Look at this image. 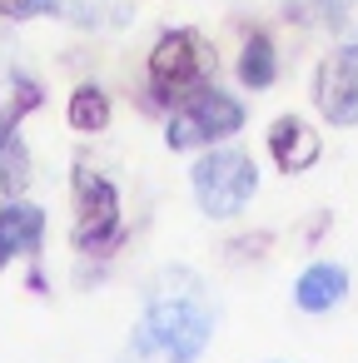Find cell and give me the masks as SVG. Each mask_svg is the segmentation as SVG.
<instances>
[{
  "instance_id": "5bb4252c",
  "label": "cell",
  "mask_w": 358,
  "mask_h": 363,
  "mask_svg": "<svg viewBox=\"0 0 358 363\" xmlns=\"http://www.w3.org/2000/svg\"><path fill=\"white\" fill-rule=\"evenodd\" d=\"M70 130H80V135H100L105 125H110V95L100 90V85H80L75 95H70Z\"/></svg>"
},
{
  "instance_id": "5b68a950",
  "label": "cell",
  "mask_w": 358,
  "mask_h": 363,
  "mask_svg": "<svg viewBox=\"0 0 358 363\" xmlns=\"http://www.w3.org/2000/svg\"><path fill=\"white\" fill-rule=\"evenodd\" d=\"M70 204H75V229H70V244L80 254H100L120 239V189L95 174L85 160L75 164V179H70Z\"/></svg>"
},
{
  "instance_id": "7c38bea8",
  "label": "cell",
  "mask_w": 358,
  "mask_h": 363,
  "mask_svg": "<svg viewBox=\"0 0 358 363\" xmlns=\"http://www.w3.org/2000/svg\"><path fill=\"white\" fill-rule=\"evenodd\" d=\"M284 16L308 30H338L358 21V0H279Z\"/></svg>"
},
{
  "instance_id": "52a82bcc",
  "label": "cell",
  "mask_w": 358,
  "mask_h": 363,
  "mask_svg": "<svg viewBox=\"0 0 358 363\" xmlns=\"http://www.w3.org/2000/svg\"><path fill=\"white\" fill-rule=\"evenodd\" d=\"M40 85L30 75H11V100L0 105V194L21 199L30 184V150L21 140V120L30 110H40Z\"/></svg>"
},
{
  "instance_id": "8992f818",
  "label": "cell",
  "mask_w": 358,
  "mask_h": 363,
  "mask_svg": "<svg viewBox=\"0 0 358 363\" xmlns=\"http://www.w3.org/2000/svg\"><path fill=\"white\" fill-rule=\"evenodd\" d=\"M0 16L6 21H65L75 30L90 35H120L135 21L130 0H0Z\"/></svg>"
},
{
  "instance_id": "9c48e42d",
  "label": "cell",
  "mask_w": 358,
  "mask_h": 363,
  "mask_svg": "<svg viewBox=\"0 0 358 363\" xmlns=\"http://www.w3.org/2000/svg\"><path fill=\"white\" fill-rule=\"evenodd\" d=\"M318 155H323V140L303 115H279L269 125V160L279 174H303L318 164Z\"/></svg>"
},
{
  "instance_id": "6da1fadb",
  "label": "cell",
  "mask_w": 358,
  "mask_h": 363,
  "mask_svg": "<svg viewBox=\"0 0 358 363\" xmlns=\"http://www.w3.org/2000/svg\"><path fill=\"white\" fill-rule=\"evenodd\" d=\"M145 318L135 323L115 363H194L214 333V308L194 269H160L145 289Z\"/></svg>"
},
{
  "instance_id": "7a4b0ae2",
  "label": "cell",
  "mask_w": 358,
  "mask_h": 363,
  "mask_svg": "<svg viewBox=\"0 0 358 363\" xmlns=\"http://www.w3.org/2000/svg\"><path fill=\"white\" fill-rule=\"evenodd\" d=\"M214 80V45L199 30H164L150 50V70H145V110L164 115L174 110L184 95H194L199 85Z\"/></svg>"
},
{
  "instance_id": "30bf717a",
  "label": "cell",
  "mask_w": 358,
  "mask_h": 363,
  "mask_svg": "<svg viewBox=\"0 0 358 363\" xmlns=\"http://www.w3.org/2000/svg\"><path fill=\"white\" fill-rule=\"evenodd\" d=\"M40 239H45V209L40 204H21V199L0 204V269L21 254H35Z\"/></svg>"
},
{
  "instance_id": "3957f363",
  "label": "cell",
  "mask_w": 358,
  "mask_h": 363,
  "mask_svg": "<svg viewBox=\"0 0 358 363\" xmlns=\"http://www.w3.org/2000/svg\"><path fill=\"white\" fill-rule=\"evenodd\" d=\"M189 189H194V204L209 214V219H234L249 209V199L259 194V169L244 150L234 145H214L209 155L194 160L189 169Z\"/></svg>"
},
{
  "instance_id": "4fadbf2b",
  "label": "cell",
  "mask_w": 358,
  "mask_h": 363,
  "mask_svg": "<svg viewBox=\"0 0 358 363\" xmlns=\"http://www.w3.org/2000/svg\"><path fill=\"white\" fill-rule=\"evenodd\" d=\"M239 80L244 90H269L279 80V50L264 30H249L244 35V50H239Z\"/></svg>"
},
{
  "instance_id": "8fae6325",
  "label": "cell",
  "mask_w": 358,
  "mask_h": 363,
  "mask_svg": "<svg viewBox=\"0 0 358 363\" xmlns=\"http://www.w3.org/2000/svg\"><path fill=\"white\" fill-rule=\"evenodd\" d=\"M348 298V269L343 264H308L293 279V303L303 313H328Z\"/></svg>"
},
{
  "instance_id": "ba28073f",
  "label": "cell",
  "mask_w": 358,
  "mask_h": 363,
  "mask_svg": "<svg viewBox=\"0 0 358 363\" xmlns=\"http://www.w3.org/2000/svg\"><path fill=\"white\" fill-rule=\"evenodd\" d=\"M313 105L328 125L353 130L358 125V40L338 45L328 60H318L313 70Z\"/></svg>"
},
{
  "instance_id": "277c9868",
  "label": "cell",
  "mask_w": 358,
  "mask_h": 363,
  "mask_svg": "<svg viewBox=\"0 0 358 363\" xmlns=\"http://www.w3.org/2000/svg\"><path fill=\"white\" fill-rule=\"evenodd\" d=\"M239 130H244V105L209 80V85H199L194 95H184L169 110L164 145L169 150H199V145H219V140H229Z\"/></svg>"
}]
</instances>
